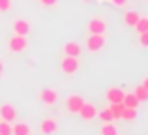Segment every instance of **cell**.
Wrapping results in <instances>:
<instances>
[{
  "instance_id": "cell-13",
  "label": "cell",
  "mask_w": 148,
  "mask_h": 135,
  "mask_svg": "<svg viewBox=\"0 0 148 135\" xmlns=\"http://www.w3.org/2000/svg\"><path fill=\"white\" fill-rule=\"evenodd\" d=\"M64 55L79 58V55H81V45L77 43V41H68V43L64 45Z\"/></svg>"
},
{
  "instance_id": "cell-3",
  "label": "cell",
  "mask_w": 148,
  "mask_h": 135,
  "mask_svg": "<svg viewBox=\"0 0 148 135\" xmlns=\"http://www.w3.org/2000/svg\"><path fill=\"white\" fill-rule=\"evenodd\" d=\"M58 130H60V124H58L56 118L47 116L40 122V133L41 135H56Z\"/></svg>"
},
{
  "instance_id": "cell-28",
  "label": "cell",
  "mask_w": 148,
  "mask_h": 135,
  "mask_svg": "<svg viewBox=\"0 0 148 135\" xmlns=\"http://www.w3.org/2000/svg\"><path fill=\"white\" fill-rule=\"evenodd\" d=\"M4 75V64H2V60H0V77Z\"/></svg>"
},
{
  "instance_id": "cell-9",
  "label": "cell",
  "mask_w": 148,
  "mask_h": 135,
  "mask_svg": "<svg viewBox=\"0 0 148 135\" xmlns=\"http://www.w3.org/2000/svg\"><path fill=\"white\" fill-rule=\"evenodd\" d=\"M40 99H41L43 105L53 107L54 103L58 101V92L53 90V88H41V90H40Z\"/></svg>"
},
{
  "instance_id": "cell-8",
  "label": "cell",
  "mask_w": 148,
  "mask_h": 135,
  "mask_svg": "<svg viewBox=\"0 0 148 135\" xmlns=\"http://www.w3.org/2000/svg\"><path fill=\"white\" fill-rule=\"evenodd\" d=\"M77 114H79V116L83 118L84 122H92V120L96 118V114H98V109H96L94 103L84 101V103H83V107H81V111H79Z\"/></svg>"
},
{
  "instance_id": "cell-10",
  "label": "cell",
  "mask_w": 148,
  "mask_h": 135,
  "mask_svg": "<svg viewBox=\"0 0 148 135\" xmlns=\"http://www.w3.org/2000/svg\"><path fill=\"white\" fill-rule=\"evenodd\" d=\"M124 94H126V92H124L122 88H118V86H111V88H107V92H105V98H107V101H109V103H122Z\"/></svg>"
},
{
  "instance_id": "cell-22",
  "label": "cell",
  "mask_w": 148,
  "mask_h": 135,
  "mask_svg": "<svg viewBox=\"0 0 148 135\" xmlns=\"http://www.w3.org/2000/svg\"><path fill=\"white\" fill-rule=\"evenodd\" d=\"M0 135H11V124L6 120H0Z\"/></svg>"
},
{
  "instance_id": "cell-26",
  "label": "cell",
  "mask_w": 148,
  "mask_h": 135,
  "mask_svg": "<svg viewBox=\"0 0 148 135\" xmlns=\"http://www.w3.org/2000/svg\"><path fill=\"white\" fill-rule=\"evenodd\" d=\"M43 6H47V8H51V6H56V2L58 0H40Z\"/></svg>"
},
{
  "instance_id": "cell-16",
  "label": "cell",
  "mask_w": 148,
  "mask_h": 135,
  "mask_svg": "<svg viewBox=\"0 0 148 135\" xmlns=\"http://www.w3.org/2000/svg\"><path fill=\"white\" fill-rule=\"evenodd\" d=\"M118 128H116L112 122H103L99 128V135H118Z\"/></svg>"
},
{
  "instance_id": "cell-7",
  "label": "cell",
  "mask_w": 148,
  "mask_h": 135,
  "mask_svg": "<svg viewBox=\"0 0 148 135\" xmlns=\"http://www.w3.org/2000/svg\"><path fill=\"white\" fill-rule=\"evenodd\" d=\"M86 30L90 34H103V36H105V32H107V23H105V19L94 17V19H90V21H88Z\"/></svg>"
},
{
  "instance_id": "cell-11",
  "label": "cell",
  "mask_w": 148,
  "mask_h": 135,
  "mask_svg": "<svg viewBox=\"0 0 148 135\" xmlns=\"http://www.w3.org/2000/svg\"><path fill=\"white\" fill-rule=\"evenodd\" d=\"M11 30H13L15 36H28V32H30V23H28V21H23V19H19V21L13 23Z\"/></svg>"
},
{
  "instance_id": "cell-5",
  "label": "cell",
  "mask_w": 148,
  "mask_h": 135,
  "mask_svg": "<svg viewBox=\"0 0 148 135\" xmlns=\"http://www.w3.org/2000/svg\"><path fill=\"white\" fill-rule=\"evenodd\" d=\"M105 47V36L103 34H90L86 40V49L90 53H99Z\"/></svg>"
},
{
  "instance_id": "cell-21",
  "label": "cell",
  "mask_w": 148,
  "mask_h": 135,
  "mask_svg": "<svg viewBox=\"0 0 148 135\" xmlns=\"http://www.w3.org/2000/svg\"><path fill=\"white\" fill-rule=\"evenodd\" d=\"M96 118H99L101 122H112L114 118H112L111 111L109 109H103V111H98V114H96Z\"/></svg>"
},
{
  "instance_id": "cell-12",
  "label": "cell",
  "mask_w": 148,
  "mask_h": 135,
  "mask_svg": "<svg viewBox=\"0 0 148 135\" xmlns=\"http://www.w3.org/2000/svg\"><path fill=\"white\" fill-rule=\"evenodd\" d=\"M11 135H32V128L26 122H13L11 124Z\"/></svg>"
},
{
  "instance_id": "cell-1",
  "label": "cell",
  "mask_w": 148,
  "mask_h": 135,
  "mask_svg": "<svg viewBox=\"0 0 148 135\" xmlns=\"http://www.w3.org/2000/svg\"><path fill=\"white\" fill-rule=\"evenodd\" d=\"M60 68H62V71L66 73V75H75L77 71H79V68H81V62H79V58H75V56H68V55H64L62 56V62H60Z\"/></svg>"
},
{
  "instance_id": "cell-24",
  "label": "cell",
  "mask_w": 148,
  "mask_h": 135,
  "mask_svg": "<svg viewBox=\"0 0 148 135\" xmlns=\"http://www.w3.org/2000/svg\"><path fill=\"white\" fill-rule=\"evenodd\" d=\"M11 10V0H0V11H10Z\"/></svg>"
},
{
  "instance_id": "cell-27",
  "label": "cell",
  "mask_w": 148,
  "mask_h": 135,
  "mask_svg": "<svg viewBox=\"0 0 148 135\" xmlns=\"http://www.w3.org/2000/svg\"><path fill=\"white\" fill-rule=\"evenodd\" d=\"M141 84H143V86H145V88H146V90H148V77H145V79H143V81H141Z\"/></svg>"
},
{
  "instance_id": "cell-29",
  "label": "cell",
  "mask_w": 148,
  "mask_h": 135,
  "mask_svg": "<svg viewBox=\"0 0 148 135\" xmlns=\"http://www.w3.org/2000/svg\"><path fill=\"white\" fill-rule=\"evenodd\" d=\"M84 2H90V0H84Z\"/></svg>"
},
{
  "instance_id": "cell-17",
  "label": "cell",
  "mask_w": 148,
  "mask_h": 135,
  "mask_svg": "<svg viewBox=\"0 0 148 135\" xmlns=\"http://www.w3.org/2000/svg\"><path fill=\"white\" fill-rule=\"evenodd\" d=\"M122 103H124V107H130V109H137L139 107V99L135 98V94L131 92V94H124V99H122Z\"/></svg>"
},
{
  "instance_id": "cell-4",
  "label": "cell",
  "mask_w": 148,
  "mask_h": 135,
  "mask_svg": "<svg viewBox=\"0 0 148 135\" xmlns=\"http://www.w3.org/2000/svg\"><path fill=\"white\" fill-rule=\"evenodd\" d=\"M84 103V98L79 94H69L68 98H66V111H68L69 114H77L81 111V107H83Z\"/></svg>"
},
{
  "instance_id": "cell-19",
  "label": "cell",
  "mask_w": 148,
  "mask_h": 135,
  "mask_svg": "<svg viewBox=\"0 0 148 135\" xmlns=\"http://www.w3.org/2000/svg\"><path fill=\"white\" fill-rule=\"evenodd\" d=\"M133 94H135V98L139 99V101H146L148 99V90L143 84H137V86L133 88Z\"/></svg>"
},
{
  "instance_id": "cell-20",
  "label": "cell",
  "mask_w": 148,
  "mask_h": 135,
  "mask_svg": "<svg viewBox=\"0 0 148 135\" xmlns=\"http://www.w3.org/2000/svg\"><path fill=\"white\" fill-rule=\"evenodd\" d=\"M135 30H137L139 34H143V32H148V17H139V21H137V25L133 26Z\"/></svg>"
},
{
  "instance_id": "cell-18",
  "label": "cell",
  "mask_w": 148,
  "mask_h": 135,
  "mask_svg": "<svg viewBox=\"0 0 148 135\" xmlns=\"http://www.w3.org/2000/svg\"><path fill=\"white\" fill-rule=\"evenodd\" d=\"M107 109L111 111V114H112V118H114V120H120V114H122L124 103H109Z\"/></svg>"
},
{
  "instance_id": "cell-25",
  "label": "cell",
  "mask_w": 148,
  "mask_h": 135,
  "mask_svg": "<svg viewBox=\"0 0 148 135\" xmlns=\"http://www.w3.org/2000/svg\"><path fill=\"white\" fill-rule=\"evenodd\" d=\"M111 2H112V6H116V8H124L130 0H111Z\"/></svg>"
},
{
  "instance_id": "cell-15",
  "label": "cell",
  "mask_w": 148,
  "mask_h": 135,
  "mask_svg": "<svg viewBox=\"0 0 148 135\" xmlns=\"http://www.w3.org/2000/svg\"><path fill=\"white\" fill-rule=\"evenodd\" d=\"M120 120H124V122H135V120H137V109L124 107L122 114H120Z\"/></svg>"
},
{
  "instance_id": "cell-14",
  "label": "cell",
  "mask_w": 148,
  "mask_h": 135,
  "mask_svg": "<svg viewBox=\"0 0 148 135\" xmlns=\"http://www.w3.org/2000/svg\"><path fill=\"white\" fill-rule=\"evenodd\" d=\"M139 17H141V15L137 13V11H126V13H124V17H122V21H124V25L127 26V28H133L135 25H137V21H139Z\"/></svg>"
},
{
  "instance_id": "cell-23",
  "label": "cell",
  "mask_w": 148,
  "mask_h": 135,
  "mask_svg": "<svg viewBox=\"0 0 148 135\" xmlns=\"http://www.w3.org/2000/svg\"><path fill=\"white\" fill-rule=\"evenodd\" d=\"M139 43H141V47H148V32L139 34Z\"/></svg>"
},
{
  "instance_id": "cell-2",
  "label": "cell",
  "mask_w": 148,
  "mask_h": 135,
  "mask_svg": "<svg viewBox=\"0 0 148 135\" xmlns=\"http://www.w3.org/2000/svg\"><path fill=\"white\" fill-rule=\"evenodd\" d=\"M28 49V40H26V36H11L10 40H8V51L10 53H23Z\"/></svg>"
},
{
  "instance_id": "cell-6",
  "label": "cell",
  "mask_w": 148,
  "mask_h": 135,
  "mask_svg": "<svg viewBox=\"0 0 148 135\" xmlns=\"http://www.w3.org/2000/svg\"><path fill=\"white\" fill-rule=\"evenodd\" d=\"M17 109H15V105H11V103H2L0 105V120H6L10 122V124H13V122H17Z\"/></svg>"
}]
</instances>
